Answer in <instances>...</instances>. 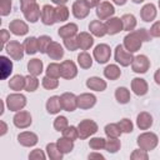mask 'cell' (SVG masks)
<instances>
[{"label":"cell","mask_w":160,"mask_h":160,"mask_svg":"<svg viewBox=\"0 0 160 160\" xmlns=\"http://www.w3.org/2000/svg\"><path fill=\"white\" fill-rule=\"evenodd\" d=\"M112 1H114V4H116V5L121 6V5H125L128 0H112Z\"/></svg>","instance_id":"61"},{"label":"cell","mask_w":160,"mask_h":160,"mask_svg":"<svg viewBox=\"0 0 160 160\" xmlns=\"http://www.w3.org/2000/svg\"><path fill=\"white\" fill-rule=\"evenodd\" d=\"M86 86L94 91H104L106 89V81L99 76H91L86 80Z\"/></svg>","instance_id":"28"},{"label":"cell","mask_w":160,"mask_h":160,"mask_svg":"<svg viewBox=\"0 0 160 160\" xmlns=\"http://www.w3.org/2000/svg\"><path fill=\"white\" fill-rule=\"evenodd\" d=\"M9 88L11 90H15V91H20V90L25 89V76H22L20 74L14 75L9 80Z\"/></svg>","instance_id":"33"},{"label":"cell","mask_w":160,"mask_h":160,"mask_svg":"<svg viewBox=\"0 0 160 160\" xmlns=\"http://www.w3.org/2000/svg\"><path fill=\"white\" fill-rule=\"evenodd\" d=\"M78 64L81 69H90L92 65V59L90 56V54H88L86 51H82L78 55Z\"/></svg>","instance_id":"40"},{"label":"cell","mask_w":160,"mask_h":160,"mask_svg":"<svg viewBox=\"0 0 160 160\" xmlns=\"http://www.w3.org/2000/svg\"><path fill=\"white\" fill-rule=\"evenodd\" d=\"M69 19V9L65 5H58L55 8V20L56 22H64Z\"/></svg>","instance_id":"38"},{"label":"cell","mask_w":160,"mask_h":160,"mask_svg":"<svg viewBox=\"0 0 160 160\" xmlns=\"http://www.w3.org/2000/svg\"><path fill=\"white\" fill-rule=\"evenodd\" d=\"M115 99L119 104H128L130 101V91L124 86H119L115 90Z\"/></svg>","instance_id":"36"},{"label":"cell","mask_w":160,"mask_h":160,"mask_svg":"<svg viewBox=\"0 0 160 160\" xmlns=\"http://www.w3.org/2000/svg\"><path fill=\"white\" fill-rule=\"evenodd\" d=\"M5 50H6V52L9 54V56L12 60H21L24 54H25L24 45L20 44L19 41H16V40H10L5 45Z\"/></svg>","instance_id":"7"},{"label":"cell","mask_w":160,"mask_h":160,"mask_svg":"<svg viewBox=\"0 0 160 160\" xmlns=\"http://www.w3.org/2000/svg\"><path fill=\"white\" fill-rule=\"evenodd\" d=\"M105 26H106V32L109 35H115V34H119L120 31L124 30L122 28V21L120 18H110L106 20L105 22Z\"/></svg>","instance_id":"20"},{"label":"cell","mask_w":160,"mask_h":160,"mask_svg":"<svg viewBox=\"0 0 160 160\" xmlns=\"http://www.w3.org/2000/svg\"><path fill=\"white\" fill-rule=\"evenodd\" d=\"M41 21L44 25H54L56 22L55 20V8H52L51 5H44L41 9V16H40Z\"/></svg>","instance_id":"18"},{"label":"cell","mask_w":160,"mask_h":160,"mask_svg":"<svg viewBox=\"0 0 160 160\" xmlns=\"http://www.w3.org/2000/svg\"><path fill=\"white\" fill-rule=\"evenodd\" d=\"M64 45L68 50L70 51H75L79 49V45H78V39H76V35L75 36H71V38H66L64 39Z\"/></svg>","instance_id":"50"},{"label":"cell","mask_w":160,"mask_h":160,"mask_svg":"<svg viewBox=\"0 0 160 160\" xmlns=\"http://www.w3.org/2000/svg\"><path fill=\"white\" fill-rule=\"evenodd\" d=\"M156 14H158L156 8H155V5L151 4V2L145 4V5L141 8V10H140V18H141V20H144L145 22L152 21V20L156 18Z\"/></svg>","instance_id":"21"},{"label":"cell","mask_w":160,"mask_h":160,"mask_svg":"<svg viewBox=\"0 0 160 160\" xmlns=\"http://www.w3.org/2000/svg\"><path fill=\"white\" fill-rule=\"evenodd\" d=\"M151 38L152 36L146 29L141 28L139 30H132L124 38V48L130 52H136L138 50H140L142 42L150 41Z\"/></svg>","instance_id":"1"},{"label":"cell","mask_w":160,"mask_h":160,"mask_svg":"<svg viewBox=\"0 0 160 160\" xmlns=\"http://www.w3.org/2000/svg\"><path fill=\"white\" fill-rule=\"evenodd\" d=\"M24 50L28 55H34L39 51V40L38 38H34V36H30V38H26L24 40Z\"/></svg>","instance_id":"30"},{"label":"cell","mask_w":160,"mask_h":160,"mask_svg":"<svg viewBox=\"0 0 160 160\" xmlns=\"http://www.w3.org/2000/svg\"><path fill=\"white\" fill-rule=\"evenodd\" d=\"M118 124H119V126H120V129H121V132H125V134L131 132L132 129H134V125H132L131 120H130V119H126V118L121 119Z\"/></svg>","instance_id":"49"},{"label":"cell","mask_w":160,"mask_h":160,"mask_svg":"<svg viewBox=\"0 0 160 160\" xmlns=\"http://www.w3.org/2000/svg\"><path fill=\"white\" fill-rule=\"evenodd\" d=\"M18 141L20 145L25 146V148H31V146H35L39 141V138L35 132H31V131H22L18 135Z\"/></svg>","instance_id":"15"},{"label":"cell","mask_w":160,"mask_h":160,"mask_svg":"<svg viewBox=\"0 0 160 160\" xmlns=\"http://www.w3.org/2000/svg\"><path fill=\"white\" fill-rule=\"evenodd\" d=\"M38 88H39V80H38L36 76L30 75V74H29L28 76H25V90H26V91L32 92V91H35Z\"/></svg>","instance_id":"43"},{"label":"cell","mask_w":160,"mask_h":160,"mask_svg":"<svg viewBox=\"0 0 160 160\" xmlns=\"http://www.w3.org/2000/svg\"><path fill=\"white\" fill-rule=\"evenodd\" d=\"M114 58H115V61H116L118 64H120L121 66H129V65L132 62V60H134L135 56L132 55V52L128 51V50L124 48V45H118V46L115 48Z\"/></svg>","instance_id":"6"},{"label":"cell","mask_w":160,"mask_h":160,"mask_svg":"<svg viewBox=\"0 0 160 160\" xmlns=\"http://www.w3.org/2000/svg\"><path fill=\"white\" fill-rule=\"evenodd\" d=\"M46 154H48V158L51 160H61L62 155H64L60 151V149L58 148L56 142H49L46 145Z\"/></svg>","instance_id":"34"},{"label":"cell","mask_w":160,"mask_h":160,"mask_svg":"<svg viewBox=\"0 0 160 160\" xmlns=\"http://www.w3.org/2000/svg\"><path fill=\"white\" fill-rule=\"evenodd\" d=\"M0 69H1L0 70L1 71V79L2 80L8 79L10 76V74L12 72V61L9 58L1 55L0 56Z\"/></svg>","instance_id":"29"},{"label":"cell","mask_w":160,"mask_h":160,"mask_svg":"<svg viewBox=\"0 0 160 160\" xmlns=\"http://www.w3.org/2000/svg\"><path fill=\"white\" fill-rule=\"evenodd\" d=\"M86 2L89 4L90 8H96L101 2V0H86Z\"/></svg>","instance_id":"58"},{"label":"cell","mask_w":160,"mask_h":160,"mask_svg":"<svg viewBox=\"0 0 160 160\" xmlns=\"http://www.w3.org/2000/svg\"><path fill=\"white\" fill-rule=\"evenodd\" d=\"M42 68H44V64L40 59H31L29 60L28 62V71L30 75H34V76H38L42 72Z\"/></svg>","instance_id":"31"},{"label":"cell","mask_w":160,"mask_h":160,"mask_svg":"<svg viewBox=\"0 0 160 160\" xmlns=\"http://www.w3.org/2000/svg\"><path fill=\"white\" fill-rule=\"evenodd\" d=\"M62 136H65V138H68V139H70V140H76L78 138H79V131H78V126H72V125H70V126H68L64 131H62Z\"/></svg>","instance_id":"48"},{"label":"cell","mask_w":160,"mask_h":160,"mask_svg":"<svg viewBox=\"0 0 160 160\" xmlns=\"http://www.w3.org/2000/svg\"><path fill=\"white\" fill-rule=\"evenodd\" d=\"M90 6L89 4L86 2V0H76L72 6H71V10H72V15L76 18V19H85L89 12H90Z\"/></svg>","instance_id":"12"},{"label":"cell","mask_w":160,"mask_h":160,"mask_svg":"<svg viewBox=\"0 0 160 160\" xmlns=\"http://www.w3.org/2000/svg\"><path fill=\"white\" fill-rule=\"evenodd\" d=\"M76 39H78V45H79V49L80 50H89L92 45H94V38L92 35H90L89 32L86 31H81L80 34L76 35Z\"/></svg>","instance_id":"22"},{"label":"cell","mask_w":160,"mask_h":160,"mask_svg":"<svg viewBox=\"0 0 160 160\" xmlns=\"http://www.w3.org/2000/svg\"><path fill=\"white\" fill-rule=\"evenodd\" d=\"M61 99V106L65 111H74L78 108V96L72 92H64L60 96Z\"/></svg>","instance_id":"13"},{"label":"cell","mask_w":160,"mask_h":160,"mask_svg":"<svg viewBox=\"0 0 160 160\" xmlns=\"http://www.w3.org/2000/svg\"><path fill=\"white\" fill-rule=\"evenodd\" d=\"M60 110H62V106H61V99H60V96L54 95V96L49 98V99H48V101H46V111H48L49 114L54 115V114L60 112Z\"/></svg>","instance_id":"24"},{"label":"cell","mask_w":160,"mask_h":160,"mask_svg":"<svg viewBox=\"0 0 160 160\" xmlns=\"http://www.w3.org/2000/svg\"><path fill=\"white\" fill-rule=\"evenodd\" d=\"M56 144H58V148L60 149V151L62 154H69L74 149V141L70 140V139H68V138H65V136L58 139Z\"/></svg>","instance_id":"37"},{"label":"cell","mask_w":160,"mask_h":160,"mask_svg":"<svg viewBox=\"0 0 160 160\" xmlns=\"http://www.w3.org/2000/svg\"><path fill=\"white\" fill-rule=\"evenodd\" d=\"M120 75H121V70L115 64H110L104 69V76L109 80H118Z\"/></svg>","instance_id":"32"},{"label":"cell","mask_w":160,"mask_h":160,"mask_svg":"<svg viewBox=\"0 0 160 160\" xmlns=\"http://www.w3.org/2000/svg\"><path fill=\"white\" fill-rule=\"evenodd\" d=\"M89 159H105V156L104 155H101V154H99V152H91V154H89V156H88Z\"/></svg>","instance_id":"57"},{"label":"cell","mask_w":160,"mask_h":160,"mask_svg":"<svg viewBox=\"0 0 160 160\" xmlns=\"http://www.w3.org/2000/svg\"><path fill=\"white\" fill-rule=\"evenodd\" d=\"M9 41H10V32H9L8 30L2 29V30H1V42H2L1 48L4 49V48H5V45H6Z\"/></svg>","instance_id":"55"},{"label":"cell","mask_w":160,"mask_h":160,"mask_svg":"<svg viewBox=\"0 0 160 160\" xmlns=\"http://www.w3.org/2000/svg\"><path fill=\"white\" fill-rule=\"evenodd\" d=\"M154 80H155V82H156L158 85H160V69H158V70L155 71V74H154Z\"/></svg>","instance_id":"59"},{"label":"cell","mask_w":160,"mask_h":160,"mask_svg":"<svg viewBox=\"0 0 160 160\" xmlns=\"http://www.w3.org/2000/svg\"><path fill=\"white\" fill-rule=\"evenodd\" d=\"M130 159L131 160H148L149 155H148V151H145L142 149H136L131 152Z\"/></svg>","instance_id":"52"},{"label":"cell","mask_w":160,"mask_h":160,"mask_svg":"<svg viewBox=\"0 0 160 160\" xmlns=\"http://www.w3.org/2000/svg\"><path fill=\"white\" fill-rule=\"evenodd\" d=\"M136 125L140 130H148L152 125V116L148 111H141L136 118Z\"/></svg>","instance_id":"23"},{"label":"cell","mask_w":160,"mask_h":160,"mask_svg":"<svg viewBox=\"0 0 160 160\" xmlns=\"http://www.w3.org/2000/svg\"><path fill=\"white\" fill-rule=\"evenodd\" d=\"M20 9L29 22H36L41 16V10L36 0H20Z\"/></svg>","instance_id":"2"},{"label":"cell","mask_w":160,"mask_h":160,"mask_svg":"<svg viewBox=\"0 0 160 160\" xmlns=\"http://www.w3.org/2000/svg\"><path fill=\"white\" fill-rule=\"evenodd\" d=\"M94 59L99 62V64H105L110 60L111 56V49L108 44H99L95 46L94 51H92Z\"/></svg>","instance_id":"8"},{"label":"cell","mask_w":160,"mask_h":160,"mask_svg":"<svg viewBox=\"0 0 160 160\" xmlns=\"http://www.w3.org/2000/svg\"><path fill=\"white\" fill-rule=\"evenodd\" d=\"M46 76L54 78V79H59L61 76V64H58V62L49 64L48 69H46Z\"/></svg>","instance_id":"41"},{"label":"cell","mask_w":160,"mask_h":160,"mask_svg":"<svg viewBox=\"0 0 160 160\" xmlns=\"http://www.w3.org/2000/svg\"><path fill=\"white\" fill-rule=\"evenodd\" d=\"M9 29H10V32L16 35V36H22V35H26L28 31H29V26L25 21L20 20V19H15L12 21H10L9 24Z\"/></svg>","instance_id":"16"},{"label":"cell","mask_w":160,"mask_h":160,"mask_svg":"<svg viewBox=\"0 0 160 160\" xmlns=\"http://www.w3.org/2000/svg\"><path fill=\"white\" fill-rule=\"evenodd\" d=\"M46 54H48V56H49L51 60H60V59H62V56H64V49H62V46H61L59 42L51 41V44H50V46H49Z\"/></svg>","instance_id":"27"},{"label":"cell","mask_w":160,"mask_h":160,"mask_svg":"<svg viewBox=\"0 0 160 160\" xmlns=\"http://www.w3.org/2000/svg\"><path fill=\"white\" fill-rule=\"evenodd\" d=\"M12 122L16 128L19 129H26L31 125L32 122V118L30 115L29 111L26 110H20V111H16V114L14 115L12 118Z\"/></svg>","instance_id":"9"},{"label":"cell","mask_w":160,"mask_h":160,"mask_svg":"<svg viewBox=\"0 0 160 160\" xmlns=\"http://www.w3.org/2000/svg\"><path fill=\"white\" fill-rule=\"evenodd\" d=\"M134 4H141L142 1H145V0H131Z\"/></svg>","instance_id":"62"},{"label":"cell","mask_w":160,"mask_h":160,"mask_svg":"<svg viewBox=\"0 0 160 160\" xmlns=\"http://www.w3.org/2000/svg\"><path fill=\"white\" fill-rule=\"evenodd\" d=\"M89 30L94 36L98 38H102L104 35H106V26L104 22H101V20H92L89 24Z\"/></svg>","instance_id":"25"},{"label":"cell","mask_w":160,"mask_h":160,"mask_svg":"<svg viewBox=\"0 0 160 160\" xmlns=\"http://www.w3.org/2000/svg\"><path fill=\"white\" fill-rule=\"evenodd\" d=\"M11 0H0V15L6 16L11 12Z\"/></svg>","instance_id":"51"},{"label":"cell","mask_w":160,"mask_h":160,"mask_svg":"<svg viewBox=\"0 0 160 160\" xmlns=\"http://www.w3.org/2000/svg\"><path fill=\"white\" fill-rule=\"evenodd\" d=\"M5 102H6V106L10 111H20L26 105V98L22 94L14 92V94L8 95Z\"/></svg>","instance_id":"5"},{"label":"cell","mask_w":160,"mask_h":160,"mask_svg":"<svg viewBox=\"0 0 160 160\" xmlns=\"http://www.w3.org/2000/svg\"><path fill=\"white\" fill-rule=\"evenodd\" d=\"M38 40H39V51L41 54H46L52 39L50 36H48V35H41L40 38H38Z\"/></svg>","instance_id":"44"},{"label":"cell","mask_w":160,"mask_h":160,"mask_svg":"<svg viewBox=\"0 0 160 160\" xmlns=\"http://www.w3.org/2000/svg\"><path fill=\"white\" fill-rule=\"evenodd\" d=\"M0 125H1V131H0V135L1 136H4L5 134H6V131H8V125H6V122L5 121H0Z\"/></svg>","instance_id":"56"},{"label":"cell","mask_w":160,"mask_h":160,"mask_svg":"<svg viewBox=\"0 0 160 160\" xmlns=\"http://www.w3.org/2000/svg\"><path fill=\"white\" fill-rule=\"evenodd\" d=\"M131 90L134 91L135 95L138 96H144L148 90H149V85L146 82L145 79H141V78H134L131 80Z\"/></svg>","instance_id":"19"},{"label":"cell","mask_w":160,"mask_h":160,"mask_svg":"<svg viewBox=\"0 0 160 160\" xmlns=\"http://www.w3.org/2000/svg\"><path fill=\"white\" fill-rule=\"evenodd\" d=\"M41 85L44 89L46 90H54L59 86V80L54 79V78H49V76H44L41 80Z\"/></svg>","instance_id":"45"},{"label":"cell","mask_w":160,"mask_h":160,"mask_svg":"<svg viewBox=\"0 0 160 160\" xmlns=\"http://www.w3.org/2000/svg\"><path fill=\"white\" fill-rule=\"evenodd\" d=\"M105 144H106V140L104 139V138H92V139H90V141H89V146H90V149H92V150H102V149H105Z\"/></svg>","instance_id":"46"},{"label":"cell","mask_w":160,"mask_h":160,"mask_svg":"<svg viewBox=\"0 0 160 160\" xmlns=\"http://www.w3.org/2000/svg\"><path fill=\"white\" fill-rule=\"evenodd\" d=\"M159 9H160V0H159Z\"/></svg>","instance_id":"63"},{"label":"cell","mask_w":160,"mask_h":160,"mask_svg":"<svg viewBox=\"0 0 160 160\" xmlns=\"http://www.w3.org/2000/svg\"><path fill=\"white\" fill-rule=\"evenodd\" d=\"M121 21H122V28L125 31H132L135 28H136V18L132 15V14H124L121 16Z\"/></svg>","instance_id":"35"},{"label":"cell","mask_w":160,"mask_h":160,"mask_svg":"<svg viewBox=\"0 0 160 160\" xmlns=\"http://www.w3.org/2000/svg\"><path fill=\"white\" fill-rule=\"evenodd\" d=\"M29 159H31V160H45L46 155L41 149H35L29 154Z\"/></svg>","instance_id":"53"},{"label":"cell","mask_w":160,"mask_h":160,"mask_svg":"<svg viewBox=\"0 0 160 160\" xmlns=\"http://www.w3.org/2000/svg\"><path fill=\"white\" fill-rule=\"evenodd\" d=\"M69 126V121H68V119L65 118V116H58L55 120H54V129L56 130V131H64L66 128Z\"/></svg>","instance_id":"47"},{"label":"cell","mask_w":160,"mask_h":160,"mask_svg":"<svg viewBox=\"0 0 160 160\" xmlns=\"http://www.w3.org/2000/svg\"><path fill=\"white\" fill-rule=\"evenodd\" d=\"M78 30H79V28L75 22H69L58 30V35L62 39H66V38H71V36L78 35Z\"/></svg>","instance_id":"26"},{"label":"cell","mask_w":160,"mask_h":160,"mask_svg":"<svg viewBox=\"0 0 160 160\" xmlns=\"http://www.w3.org/2000/svg\"><path fill=\"white\" fill-rule=\"evenodd\" d=\"M95 104H96V96L94 94L84 92L78 96V108L82 109V110L91 109Z\"/></svg>","instance_id":"17"},{"label":"cell","mask_w":160,"mask_h":160,"mask_svg":"<svg viewBox=\"0 0 160 160\" xmlns=\"http://www.w3.org/2000/svg\"><path fill=\"white\" fill-rule=\"evenodd\" d=\"M120 146H121V142L119 138H108L105 144V150L110 154H115L120 150Z\"/></svg>","instance_id":"39"},{"label":"cell","mask_w":160,"mask_h":160,"mask_svg":"<svg viewBox=\"0 0 160 160\" xmlns=\"http://www.w3.org/2000/svg\"><path fill=\"white\" fill-rule=\"evenodd\" d=\"M149 32H150V35H151L152 38H160V21L154 22L152 26L150 28Z\"/></svg>","instance_id":"54"},{"label":"cell","mask_w":160,"mask_h":160,"mask_svg":"<svg viewBox=\"0 0 160 160\" xmlns=\"http://www.w3.org/2000/svg\"><path fill=\"white\" fill-rule=\"evenodd\" d=\"M69 0H51V2L56 4V5H65Z\"/></svg>","instance_id":"60"},{"label":"cell","mask_w":160,"mask_h":160,"mask_svg":"<svg viewBox=\"0 0 160 160\" xmlns=\"http://www.w3.org/2000/svg\"><path fill=\"white\" fill-rule=\"evenodd\" d=\"M76 75H78V68L72 60H65L61 62V78L66 80H71Z\"/></svg>","instance_id":"14"},{"label":"cell","mask_w":160,"mask_h":160,"mask_svg":"<svg viewBox=\"0 0 160 160\" xmlns=\"http://www.w3.org/2000/svg\"><path fill=\"white\" fill-rule=\"evenodd\" d=\"M150 68V60L146 55H138L131 62V69L136 74H145Z\"/></svg>","instance_id":"10"},{"label":"cell","mask_w":160,"mask_h":160,"mask_svg":"<svg viewBox=\"0 0 160 160\" xmlns=\"http://www.w3.org/2000/svg\"><path fill=\"white\" fill-rule=\"evenodd\" d=\"M136 142H138V146L140 149H142L145 151H150V150H154L158 146L159 138L154 132H142L138 136Z\"/></svg>","instance_id":"3"},{"label":"cell","mask_w":160,"mask_h":160,"mask_svg":"<svg viewBox=\"0 0 160 160\" xmlns=\"http://www.w3.org/2000/svg\"><path fill=\"white\" fill-rule=\"evenodd\" d=\"M98 124L94 121V120H90V119H84L79 122L78 125V131H79V138L81 140L84 139H88L90 138L91 135H94L96 131H98Z\"/></svg>","instance_id":"4"},{"label":"cell","mask_w":160,"mask_h":160,"mask_svg":"<svg viewBox=\"0 0 160 160\" xmlns=\"http://www.w3.org/2000/svg\"><path fill=\"white\" fill-rule=\"evenodd\" d=\"M104 131H105V135L108 138H119L121 135V129H120L119 124H114V122L108 124L105 126Z\"/></svg>","instance_id":"42"},{"label":"cell","mask_w":160,"mask_h":160,"mask_svg":"<svg viewBox=\"0 0 160 160\" xmlns=\"http://www.w3.org/2000/svg\"><path fill=\"white\" fill-rule=\"evenodd\" d=\"M95 12H96V16L99 18V20H106V19H110L115 14V8L109 1H101L96 6Z\"/></svg>","instance_id":"11"}]
</instances>
